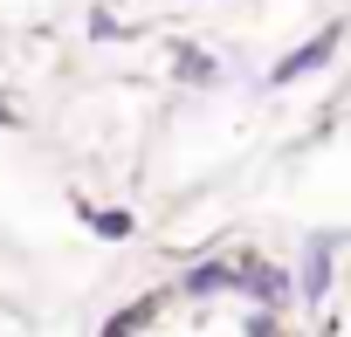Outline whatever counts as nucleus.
Listing matches in <instances>:
<instances>
[{"label": "nucleus", "mask_w": 351, "mask_h": 337, "mask_svg": "<svg viewBox=\"0 0 351 337\" xmlns=\"http://www.w3.org/2000/svg\"><path fill=\"white\" fill-rule=\"evenodd\" d=\"M330 55H337V28H324V35H317V42H303V49H296V55H282V62H276V76H269V83H296V76H303V69H317V62H330Z\"/></svg>", "instance_id": "nucleus-1"}, {"label": "nucleus", "mask_w": 351, "mask_h": 337, "mask_svg": "<svg viewBox=\"0 0 351 337\" xmlns=\"http://www.w3.org/2000/svg\"><path fill=\"white\" fill-rule=\"evenodd\" d=\"M83 221H90L97 234H110V241H124V234H131V214H104V207H83Z\"/></svg>", "instance_id": "nucleus-2"}, {"label": "nucleus", "mask_w": 351, "mask_h": 337, "mask_svg": "<svg viewBox=\"0 0 351 337\" xmlns=\"http://www.w3.org/2000/svg\"><path fill=\"white\" fill-rule=\"evenodd\" d=\"M180 69H186V76H214V62H207V55H193V49H180Z\"/></svg>", "instance_id": "nucleus-3"}]
</instances>
